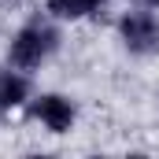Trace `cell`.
<instances>
[{
    "instance_id": "1",
    "label": "cell",
    "mask_w": 159,
    "mask_h": 159,
    "mask_svg": "<svg viewBox=\"0 0 159 159\" xmlns=\"http://www.w3.org/2000/svg\"><path fill=\"white\" fill-rule=\"evenodd\" d=\"M59 44H63L59 22L44 11V15L26 19V22L11 34L7 48H4V59H7V67H15V70L37 74L44 63H52V56L59 52Z\"/></svg>"
},
{
    "instance_id": "2",
    "label": "cell",
    "mask_w": 159,
    "mask_h": 159,
    "mask_svg": "<svg viewBox=\"0 0 159 159\" xmlns=\"http://www.w3.org/2000/svg\"><path fill=\"white\" fill-rule=\"evenodd\" d=\"M115 34H119L122 48H126L129 56H141V59L159 56V15H156V7H141V4H133L129 11L119 15Z\"/></svg>"
},
{
    "instance_id": "3",
    "label": "cell",
    "mask_w": 159,
    "mask_h": 159,
    "mask_svg": "<svg viewBox=\"0 0 159 159\" xmlns=\"http://www.w3.org/2000/svg\"><path fill=\"white\" fill-rule=\"evenodd\" d=\"M30 119L37 122L44 133L63 137V133H70L74 122H78V104H74V96H67V93H34V96H30Z\"/></svg>"
},
{
    "instance_id": "4",
    "label": "cell",
    "mask_w": 159,
    "mask_h": 159,
    "mask_svg": "<svg viewBox=\"0 0 159 159\" xmlns=\"http://www.w3.org/2000/svg\"><path fill=\"white\" fill-rule=\"evenodd\" d=\"M30 96H34V85L26 70H0V111H19V107H30Z\"/></svg>"
},
{
    "instance_id": "5",
    "label": "cell",
    "mask_w": 159,
    "mask_h": 159,
    "mask_svg": "<svg viewBox=\"0 0 159 159\" xmlns=\"http://www.w3.org/2000/svg\"><path fill=\"white\" fill-rule=\"evenodd\" d=\"M107 0H44V11L56 22H85L93 19Z\"/></svg>"
},
{
    "instance_id": "6",
    "label": "cell",
    "mask_w": 159,
    "mask_h": 159,
    "mask_svg": "<svg viewBox=\"0 0 159 159\" xmlns=\"http://www.w3.org/2000/svg\"><path fill=\"white\" fill-rule=\"evenodd\" d=\"M129 4H141V7H159V0H129Z\"/></svg>"
},
{
    "instance_id": "7",
    "label": "cell",
    "mask_w": 159,
    "mask_h": 159,
    "mask_svg": "<svg viewBox=\"0 0 159 159\" xmlns=\"http://www.w3.org/2000/svg\"><path fill=\"white\" fill-rule=\"evenodd\" d=\"M0 115H4V111H0Z\"/></svg>"
}]
</instances>
